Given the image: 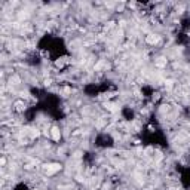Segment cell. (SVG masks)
Returning a JSON list of instances; mask_svg holds the SVG:
<instances>
[{
  "instance_id": "1",
  "label": "cell",
  "mask_w": 190,
  "mask_h": 190,
  "mask_svg": "<svg viewBox=\"0 0 190 190\" xmlns=\"http://www.w3.org/2000/svg\"><path fill=\"white\" fill-rule=\"evenodd\" d=\"M51 137H52V140H55V141H58L60 137H61V132H60V129H58L56 126H52L51 128Z\"/></svg>"
}]
</instances>
